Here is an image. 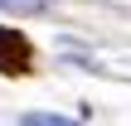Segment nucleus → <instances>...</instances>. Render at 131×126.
Listing matches in <instances>:
<instances>
[{"instance_id": "f257e3e1", "label": "nucleus", "mask_w": 131, "mask_h": 126, "mask_svg": "<svg viewBox=\"0 0 131 126\" xmlns=\"http://www.w3.org/2000/svg\"><path fill=\"white\" fill-rule=\"evenodd\" d=\"M29 68H34V44H29L19 29L0 24V73H5V78H24Z\"/></svg>"}, {"instance_id": "f03ea898", "label": "nucleus", "mask_w": 131, "mask_h": 126, "mask_svg": "<svg viewBox=\"0 0 131 126\" xmlns=\"http://www.w3.org/2000/svg\"><path fill=\"white\" fill-rule=\"evenodd\" d=\"M19 126H83V121H73V117H49V112H29Z\"/></svg>"}]
</instances>
